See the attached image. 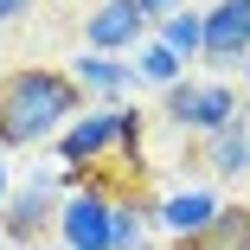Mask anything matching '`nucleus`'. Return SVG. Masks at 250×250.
Segmentation results:
<instances>
[{
  "instance_id": "f03ea898",
  "label": "nucleus",
  "mask_w": 250,
  "mask_h": 250,
  "mask_svg": "<svg viewBox=\"0 0 250 250\" xmlns=\"http://www.w3.org/2000/svg\"><path fill=\"white\" fill-rule=\"evenodd\" d=\"M237 109H244V90L225 77H180L173 90H161V122L186 141H212Z\"/></svg>"
},
{
  "instance_id": "dca6fc26",
  "label": "nucleus",
  "mask_w": 250,
  "mask_h": 250,
  "mask_svg": "<svg viewBox=\"0 0 250 250\" xmlns=\"http://www.w3.org/2000/svg\"><path fill=\"white\" fill-rule=\"evenodd\" d=\"M135 7H141V13H147V20H167V13H173V7H186V0H135Z\"/></svg>"
},
{
  "instance_id": "20e7f679",
  "label": "nucleus",
  "mask_w": 250,
  "mask_h": 250,
  "mask_svg": "<svg viewBox=\"0 0 250 250\" xmlns=\"http://www.w3.org/2000/svg\"><path fill=\"white\" fill-rule=\"evenodd\" d=\"M116 192H122V186H109L103 173H90L83 186H71V192L58 199V225H52V237H58L64 250H109V212H116Z\"/></svg>"
},
{
  "instance_id": "f3484780",
  "label": "nucleus",
  "mask_w": 250,
  "mask_h": 250,
  "mask_svg": "<svg viewBox=\"0 0 250 250\" xmlns=\"http://www.w3.org/2000/svg\"><path fill=\"white\" fill-rule=\"evenodd\" d=\"M32 13V0H0V26H13V20H26Z\"/></svg>"
},
{
  "instance_id": "6e6552de",
  "label": "nucleus",
  "mask_w": 250,
  "mask_h": 250,
  "mask_svg": "<svg viewBox=\"0 0 250 250\" xmlns=\"http://www.w3.org/2000/svg\"><path fill=\"white\" fill-rule=\"evenodd\" d=\"M206 13V45L199 58L212 71H237V58H250V0H212Z\"/></svg>"
},
{
  "instance_id": "4468645a",
  "label": "nucleus",
  "mask_w": 250,
  "mask_h": 250,
  "mask_svg": "<svg viewBox=\"0 0 250 250\" xmlns=\"http://www.w3.org/2000/svg\"><path fill=\"white\" fill-rule=\"evenodd\" d=\"M128 64H135V77H141V83H154V90H173V83L186 77V64L167 52V45H161L154 32H147V39L135 45V58H128Z\"/></svg>"
},
{
  "instance_id": "423d86ee",
  "label": "nucleus",
  "mask_w": 250,
  "mask_h": 250,
  "mask_svg": "<svg viewBox=\"0 0 250 250\" xmlns=\"http://www.w3.org/2000/svg\"><path fill=\"white\" fill-rule=\"evenodd\" d=\"M122 109V103H116ZM116 109H96V103H83L71 122H64V135L52 141L58 147V167H77V173H96L109 154H116Z\"/></svg>"
},
{
  "instance_id": "2eb2a0df",
  "label": "nucleus",
  "mask_w": 250,
  "mask_h": 250,
  "mask_svg": "<svg viewBox=\"0 0 250 250\" xmlns=\"http://www.w3.org/2000/svg\"><path fill=\"white\" fill-rule=\"evenodd\" d=\"M141 135H147V116L122 103V109H116V154H122V167H128L135 180H141Z\"/></svg>"
},
{
  "instance_id": "aec40b11",
  "label": "nucleus",
  "mask_w": 250,
  "mask_h": 250,
  "mask_svg": "<svg viewBox=\"0 0 250 250\" xmlns=\"http://www.w3.org/2000/svg\"><path fill=\"white\" fill-rule=\"evenodd\" d=\"M141 250H173V244H141Z\"/></svg>"
},
{
  "instance_id": "0eeeda50",
  "label": "nucleus",
  "mask_w": 250,
  "mask_h": 250,
  "mask_svg": "<svg viewBox=\"0 0 250 250\" xmlns=\"http://www.w3.org/2000/svg\"><path fill=\"white\" fill-rule=\"evenodd\" d=\"M147 32H154V20H147L135 0H96V7L83 13V52L122 58V52H135Z\"/></svg>"
},
{
  "instance_id": "ddd939ff",
  "label": "nucleus",
  "mask_w": 250,
  "mask_h": 250,
  "mask_svg": "<svg viewBox=\"0 0 250 250\" xmlns=\"http://www.w3.org/2000/svg\"><path fill=\"white\" fill-rule=\"evenodd\" d=\"M186 250H250V206H218V218L206 225V237H192Z\"/></svg>"
},
{
  "instance_id": "1a4fd4ad",
  "label": "nucleus",
  "mask_w": 250,
  "mask_h": 250,
  "mask_svg": "<svg viewBox=\"0 0 250 250\" xmlns=\"http://www.w3.org/2000/svg\"><path fill=\"white\" fill-rule=\"evenodd\" d=\"M71 83L83 90V103L116 109V103H128V90H135L141 77H135V64H128V58H109V52H77V58H71Z\"/></svg>"
},
{
  "instance_id": "f8f14e48",
  "label": "nucleus",
  "mask_w": 250,
  "mask_h": 250,
  "mask_svg": "<svg viewBox=\"0 0 250 250\" xmlns=\"http://www.w3.org/2000/svg\"><path fill=\"white\" fill-rule=\"evenodd\" d=\"M154 39L167 45L180 64H192V58H199V45H206V13H199V7H173L167 20H154Z\"/></svg>"
},
{
  "instance_id": "6ab92c4d",
  "label": "nucleus",
  "mask_w": 250,
  "mask_h": 250,
  "mask_svg": "<svg viewBox=\"0 0 250 250\" xmlns=\"http://www.w3.org/2000/svg\"><path fill=\"white\" fill-rule=\"evenodd\" d=\"M237 77H244V83H250V58H237Z\"/></svg>"
},
{
  "instance_id": "a211bd4d",
  "label": "nucleus",
  "mask_w": 250,
  "mask_h": 250,
  "mask_svg": "<svg viewBox=\"0 0 250 250\" xmlns=\"http://www.w3.org/2000/svg\"><path fill=\"white\" fill-rule=\"evenodd\" d=\"M7 192H13V180H7V154H0V206H7Z\"/></svg>"
},
{
  "instance_id": "412c9836",
  "label": "nucleus",
  "mask_w": 250,
  "mask_h": 250,
  "mask_svg": "<svg viewBox=\"0 0 250 250\" xmlns=\"http://www.w3.org/2000/svg\"><path fill=\"white\" fill-rule=\"evenodd\" d=\"M39 250H64V244H39Z\"/></svg>"
},
{
  "instance_id": "4be33fe9",
  "label": "nucleus",
  "mask_w": 250,
  "mask_h": 250,
  "mask_svg": "<svg viewBox=\"0 0 250 250\" xmlns=\"http://www.w3.org/2000/svg\"><path fill=\"white\" fill-rule=\"evenodd\" d=\"M0 250H13V244H7V237H0Z\"/></svg>"
},
{
  "instance_id": "39448f33",
  "label": "nucleus",
  "mask_w": 250,
  "mask_h": 250,
  "mask_svg": "<svg viewBox=\"0 0 250 250\" xmlns=\"http://www.w3.org/2000/svg\"><path fill=\"white\" fill-rule=\"evenodd\" d=\"M218 206H225V199H218L212 186H199V180H180V186L154 192V231H161L173 250H186L192 237H206V225L218 218Z\"/></svg>"
},
{
  "instance_id": "9b49d317",
  "label": "nucleus",
  "mask_w": 250,
  "mask_h": 250,
  "mask_svg": "<svg viewBox=\"0 0 250 250\" xmlns=\"http://www.w3.org/2000/svg\"><path fill=\"white\" fill-rule=\"evenodd\" d=\"M147 231H154V199H147L141 186H122V192H116V212H109V250H141V244H154Z\"/></svg>"
},
{
  "instance_id": "f257e3e1",
  "label": "nucleus",
  "mask_w": 250,
  "mask_h": 250,
  "mask_svg": "<svg viewBox=\"0 0 250 250\" xmlns=\"http://www.w3.org/2000/svg\"><path fill=\"white\" fill-rule=\"evenodd\" d=\"M83 109V90L58 64H13L0 77V154L58 141L64 122Z\"/></svg>"
},
{
  "instance_id": "7ed1b4c3",
  "label": "nucleus",
  "mask_w": 250,
  "mask_h": 250,
  "mask_svg": "<svg viewBox=\"0 0 250 250\" xmlns=\"http://www.w3.org/2000/svg\"><path fill=\"white\" fill-rule=\"evenodd\" d=\"M58 199H64V180H58V161L52 167H32L26 186L7 192V206H0V237L13 250H39L45 231L58 225Z\"/></svg>"
},
{
  "instance_id": "9d476101",
  "label": "nucleus",
  "mask_w": 250,
  "mask_h": 250,
  "mask_svg": "<svg viewBox=\"0 0 250 250\" xmlns=\"http://www.w3.org/2000/svg\"><path fill=\"white\" fill-rule=\"evenodd\" d=\"M199 161H206L212 180H250V103L206 141V154H199Z\"/></svg>"
}]
</instances>
